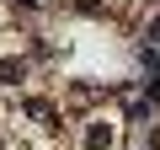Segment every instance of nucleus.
Returning <instances> with one entry per match:
<instances>
[{
	"label": "nucleus",
	"mask_w": 160,
	"mask_h": 150,
	"mask_svg": "<svg viewBox=\"0 0 160 150\" xmlns=\"http://www.w3.org/2000/svg\"><path fill=\"white\" fill-rule=\"evenodd\" d=\"M107 139H112V129H107V123H91V129H86V150H102Z\"/></svg>",
	"instance_id": "f257e3e1"
},
{
	"label": "nucleus",
	"mask_w": 160,
	"mask_h": 150,
	"mask_svg": "<svg viewBox=\"0 0 160 150\" xmlns=\"http://www.w3.org/2000/svg\"><path fill=\"white\" fill-rule=\"evenodd\" d=\"M0 81L16 86V81H22V59H0Z\"/></svg>",
	"instance_id": "f03ea898"
},
{
	"label": "nucleus",
	"mask_w": 160,
	"mask_h": 150,
	"mask_svg": "<svg viewBox=\"0 0 160 150\" xmlns=\"http://www.w3.org/2000/svg\"><path fill=\"white\" fill-rule=\"evenodd\" d=\"M149 43H155V48H160V22H155V27H149Z\"/></svg>",
	"instance_id": "7ed1b4c3"
}]
</instances>
